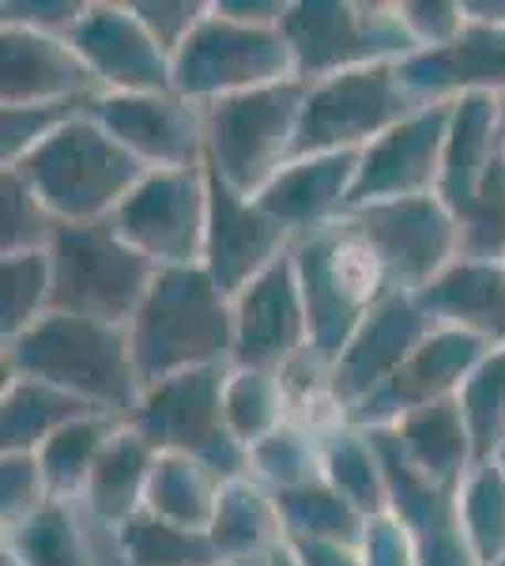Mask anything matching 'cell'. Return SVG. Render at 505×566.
Listing matches in <instances>:
<instances>
[{
    "label": "cell",
    "instance_id": "obj_1",
    "mask_svg": "<svg viewBox=\"0 0 505 566\" xmlns=\"http://www.w3.org/2000/svg\"><path fill=\"white\" fill-rule=\"evenodd\" d=\"M144 389L204 367H234V303L200 264L159 269L128 325Z\"/></svg>",
    "mask_w": 505,
    "mask_h": 566
},
{
    "label": "cell",
    "instance_id": "obj_2",
    "mask_svg": "<svg viewBox=\"0 0 505 566\" xmlns=\"http://www.w3.org/2000/svg\"><path fill=\"white\" fill-rule=\"evenodd\" d=\"M4 378L45 381L117 419L133 416L144 397L128 328L69 314H45L20 340L4 344Z\"/></svg>",
    "mask_w": 505,
    "mask_h": 566
},
{
    "label": "cell",
    "instance_id": "obj_3",
    "mask_svg": "<svg viewBox=\"0 0 505 566\" xmlns=\"http://www.w3.org/2000/svg\"><path fill=\"white\" fill-rule=\"evenodd\" d=\"M15 170L57 223H103L148 178V167L91 114L69 122Z\"/></svg>",
    "mask_w": 505,
    "mask_h": 566
},
{
    "label": "cell",
    "instance_id": "obj_4",
    "mask_svg": "<svg viewBox=\"0 0 505 566\" xmlns=\"http://www.w3.org/2000/svg\"><path fill=\"white\" fill-rule=\"evenodd\" d=\"M291 258H295L302 303L309 317V355L325 370H333L366 314L392 287L366 242L344 219L302 234Z\"/></svg>",
    "mask_w": 505,
    "mask_h": 566
},
{
    "label": "cell",
    "instance_id": "obj_5",
    "mask_svg": "<svg viewBox=\"0 0 505 566\" xmlns=\"http://www.w3.org/2000/svg\"><path fill=\"white\" fill-rule=\"evenodd\" d=\"M53 258V314L87 317L128 328L136 310L148 298L159 264L133 250L117 227L61 223L50 242Z\"/></svg>",
    "mask_w": 505,
    "mask_h": 566
},
{
    "label": "cell",
    "instance_id": "obj_6",
    "mask_svg": "<svg viewBox=\"0 0 505 566\" xmlns=\"http://www.w3.org/2000/svg\"><path fill=\"white\" fill-rule=\"evenodd\" d=\"M306 95L309 84L287 80V84L245 91V95H231L204 106V163L234 193L256 200L291 163Z\"/></svg>",
    "mask_w": 505,
    "mask_h": 566
},
{
    "label": "cell",
    "instance_id": "obj_7",
    "mask_svg": "<svg viewBox=\"0 0 505 566\" xmlns=\"http://www.w3.org/2000/svg\"><path fill=\"white\" fill-rule=\"evenodd\" d=\"M283 39L295 57V80L320 84L344 72L400 65L419 53L397 4H351V0H298L283 15Z\"/></svg>",
    "mask_w": 505,
    "mask_h": 566
},
{
    "label": "cell",
    "instance_id": "obj_8",
    "mask_svg": "<svg viewBox=\"0 0 505 566\" xmlns=\"http://www.w3.org/2000/svg\"><path fill=\"white\" fill-rule=\"evenodd\" d=\"M231 367H204L144 389L136 412L125 419L155 453H181L200 461L223 483L250 476V446L227 427L223 392Z\"/></svg>",
    "mask_w": 505,
    "mask_h": 566
},
{
    "label": "cell",
    "instance_id": "obj_9",
    "mask_svg": "<svg viewBox=\"0 0 505 566\" xmlns=\"http://www.w3.org/2000/svg\"><path fill=\"white\" fill-rule=\"evenodd\" d=\"M295 80V57L280 27H245L215 8L173 53V95L197 106Z\"/></svg>",
    "mask_w": 505,
    "mask_h": 566
},
{
    "label": "cell",
    "instance_id": "obj_10",
    "mask_svg": "<svg viewBox=\"0 0 505 566\" xmlns=\"http://www.w3.org/2000/svg\"><path fill=\"white\" fill-rule=\"evenodd\" d=\"M422 103L400 80L397 65H374L309 84L291 163L328 151H366L408 122Z\"/></svg>",
    "mask_w": 505,
    "mask_h": 566
},
{
    "label": "cell",
    "instance_id": "obj_11",
    "mask_svg": "<svg viewBox=\"0 0 505 566\" xmlns=\"http://www.w3.org/2000/svg\"><path fill=\"white\" fill-rule=\"evenodd\" d=\"M344 223L366 242L392 291L415 295L461 258V227L438 193L355 208Z\"/></svg>",
    "mask_w": 505,
    "mask_h": 566
},
{
    "label": "cell",
    "instance_id": "obj_12",
    "mask_svg": "<svg viewBox=\"0 0 505 566\" xmlns=\"http://www.w3.org/2000/svg\"><path fill=\"white\" fill-rule=\"evenodd\" d=\"M117 234L159 269H192L204 261L208 175L197 170H148V178L109 216Z\"/></svg>",
    "mask_w": 505,
    "mask_h": 566
},
{
    "label": "cell",
    "instance_id": "obj_13",
    "mask_svg": "<svg viewBox=\"0 0 505 566\" xmlns=\"http://www.w3.org/2000/svg\"><path fill=\"white\" fill-rule=\"evenodd\" d=\"M494 348L475 333L464 328L438 325L427 340L411 352V359L392 374L389 381L370 392L351 416H344L339 423L362 427V431H381V427H397L403 416L430 408L438 400H456V392L464 389V381L472 378L475 367L491 355Z\"/></svg>",
    "mask_w": 505,
    "mask_h": 566
},
{
    "label": "cell",
    "instance_id": "obj_14",
    "mask_svg": "<svg viewBox=\"0 0 505 566\" xmlns=\"http://www.w3.org/2000/svg\"><path fill=\"white\" fill-rule=\"evenodd\" d=\"M204 175H208V239H204V261H200V269L234 303L256 276H264L275 261L287 258L298 239L280 219L264 212L256 200L234 193L208 163H204Z\"/></svg>",
    "mask_w": 505,
    "mask_h": 566
},
{
    "label": "cell",
    "instance_id": "obj_15",
    "mask_svg": "<svg viewBox=\"0 0 505 566\" xmlns=\"http://www.w3.org/2000/svg\"><path fill=\"white\" fill-rule=\"evenodd\" d=\"M434 328L438 325L411 291H389L328 370V405L336 408V416H351L370 392H378Z\"/></svg>",
    "mask_w": 505,
    "mask_h": 566
},
{
    "label": "cell",
    "instance_id": "obj_16",
    "mask_svg": "<svg viewBox=\"0 0 505 566\" xmlns=\"http://www.w3.org/2000/svg\"><path fill=\"white\" fill-rule=\"evenodd\" d=\"M72 50L91 69L103 95H167L173 91V57L151 39L133 4H87L69 34Z\"/></svg>",
    "mask_w": 505,
    "mask_h": 566
},
{
    "label": "cell",
    "instance_id": "obj_17",
    "mask_svg": "<svg viewBox=\"0 0 505 566\" xmlns=\"http://www.w3.org/2000/svg\"><path fill=\"white\" fill-rule=\"evenodd\" d=\"M456 103L422 106L397 129H389L381 140H374L358 163V181L351 193V208L381 205V200H408L438 193L449 144V125H453Z\"/></svg>",
    "mask_w": 505,
    "mask_h": 566
},
{
    "label": "cell",
    "instance_id": "obj_18",
    "mask_svg": "<svg viewBox=\"0 0 505 566\" xmlns=\"http://www.w3.org/2000/svg\"><path fill=\"white\" fill-rule=\"evenodd\" d=\"M103 129L148 170H197L208 155L204 109L173 95H98L91 106Z\"/></svg>",
    "mask_w": 505,
    "mask_h": 566
},
{
    "label": "cell",
    "instance_id": "obj_19",
    "mask_svg": "<svg viewBox=\"0 0 505 566\" xmlns=\"http://www.w3.org/2000/svg\"><path fill=\"white\" fill-rule=\"evenodd\" d=\"M309 352L295 258H280L234 298V367L283 374Z\"/></svg>",
    "mask_w": 505,
    "mask_h": 566
},
{
    "label": "cell",
    "instance_id": "obj_20",
    "mask_svg": "<svg viewBox=\"0 0 505 566\" xmlns=\"http://www.w3.org/2000/svg\"><path fill=\"white\" fill-rule=\"evenodd\" d=\"M374 446L385 464V483H389V514L411 536L419 566H480L472 555V544L461 525V499L456 491H445L427 476H419L400 453L397 438L389 427L370 431Z\"/></svg>",
    "mask_w": 505,
    "mask_h": 566
},
{
    "label": "cell",
    "instance_id": "obj_21",
    "mask_svg": "<svg viewBox=\"0 0 505 566\" xmlns=\"http://www.w3.org/2000/svg\"><path fill=\"white\" fill-rule=\"evenodd\" d=\"M400 80L422 106L456 103L467 95H505V20L467 15L449 45L419 50L400 61Z\"/></svg>",
    "mask_w": 505,
    "mask_h": 566
},
{
    "label": "cell",
    "instance_id": "obj_22",
    "mask_svg": "<svg viewBox=\"0 0 505 566\" xmlns=\"http://www.w3.org/2000/svg\"><path fill=\"white\" fill-rule=\"evenodd\" d=\"M87 95H103V91L69 39L20 31V27L0 31V103L4 109L69 103V98Z\"/></svg>",
    "mask_w": 505,
    "mask_h": 566
},
{
    "label": "cell",
    "instance_id": "obj_23",
    "mask_svg": "<svg viewBox=\"0 0 505 566\" xmlns=\"http://www.w3.org/2000/svg\"><path fill=\"white\" fill-rule=\"evenodd\" d=\"M358 163H362V151H328L295 159L269 181L256 205L298 239L320 231V227H333L351 208Z\"/></svg>",
    "mask_w": 505,
    "mask_h": 566
},
{
    "label": "cell",
    "instance_id": "obj_24",
    "mask_svg": "<svg viewBox=\"0 0 505 566\" xmlns=\"http://www.w3.org/2000/svg\"><path fill=\"white\" fill-rule=\"evenodd\" d=\"M415 303L434 325L464 328L491 348H505V264L456 258L442 276L415 291Z\"/></svg>",
    "mask_w": 505,
    "mask_h": 566
},
{
    "label": "cell",
    "instance_id": "obj_25",
    "mask_svg": "<svg viewBox=\"0 0 505 566\" xmlns=\"http://www.w3.org/2000/svg\"><path fill=\"white\" fill-rule=\"evenodd\" d=\"M502 103L494 95H467L456 98L453 125H449L442 181H438V197L453 212V219L464 216L472 205L475 189L491 170L494 155L502 151Z\"/></svg>",
    "mask_w": 505,
    "mask_h": 566
},
{
    "label": "cell",
    "instance_id": "obj_26",
    "mask_svg": "<svg viewBox=\"0 0 505 566\" xmlns=\"http://www.w3.org/2000/svg\"><path fill=\"white\" fill-rule=\"evenodd\" d=\"M389 431L419 476L461 495L464 480L475 469V450L456 400H438L430 408H419V412L403 416Z\"/></svg>",
    "mask_w": 505,
    "mask_h": 566
},
{
    "label": "cell",
    "instance_id": "obj_27",
    "mask_svg": "<svg viewBox=\"0 0 505 566\" xmlns=\"http://www.w3.org/2000/svg\"><path fill=\"white\" fill-rule=\"evenodd\" d=\"M155 458H159V453H155L133 427L128 423L117 427V434L103 446L95 469H91V480L84 491L87 514L95 517V522H103L106 528H122L125 522H133L136 514H144Z\"/></svg>",
    "mask_w": 505,
    "mask_h": 566
},
{
    "label": "cell",
    "instance_id": "obj_28",
    "mask_svg": "<svg viewBox=\"0 0 505 566\" xmlns=\"http://www.w3.org/2000/svg\"><path fill=\"white\" fill-rule=\"evenodd\" d=\"M98 408L34 378H4L0 392V453H39L53 434Z\"/></svg>",
    "mask_w": 505,
    "mask_h": 566
},
{
    "label": "cell",
    "instance_id": "obj_29",
    "mask_svg": "<svg viewBox=\"0 0 505 566\" xmlns=\"http://www.w3.org/2000/svg\"><path fill=\"white\" fill-rule=\"evenodd\" d=\"M208 536L223 552L227 566H264V559L283 544L272 491L261 488L253 476L227 483Z\"/></svg>",
    "mask_w": 505,
    "mask_h": 566
},
{
    "label": "cell",
    "instance_id": "obj_30",
    "mask_svg": "<svg viewBox=\"0 0 505 566\" xmlns=\"http://www.w3.org/2000/svg\"><path fill=\"white\" fill-rule=\"evenodd\" d=\"M223 488L227 483L215 472H208L200 461L181 458V453H159L151 469L144 510L151 517H159V522L208 533L211 522H215Z\"/></svg>",
    "mask_w": 505,
    "mask_h": 566
},
{
    "label": "cell",
    "instance_id": "obj_31",
    "mask_svg": "<svg viewBox=\"0 0 505 566\" xmlns=\"http://www.w3.org/2000/svg\"><path fill=\"white\" fill-rule=\"evenodd\" d=\"M275 514L283 525V541H309V544H336V547H362L370 517L347 502L328 480L306 483L295 491H280Z\"/></svg>",
    "mask_w": 505,
    "mask_h": 566
},
{
    "label": "cell",
    "instance_id": "obj_32",
    "mask_svg": "<svg viewBox=\"0 0 505 566\" xmlns=\"http://www.w3.org/2000/svg\"><path fill=\"white\" fill-rule=\"evenodd\" d=\"M320 461H325V480L366 517L389 514V483H385V464L370 431L333 423L328 431H320Z\"/></svg>",
    "mask_w": 505,
    "mask_h": 566
},
{
    "label": "cell",
    "instance_id": "obj_33",
    "mask_svg": "<svg viewBox=\"0 0 505 566\" xmlns=\"http://www.w3.org/2000/svg\"><path fill=\"white\" fill-rule=\"evenodd\" d=\"M4 555L15 566H98L72 502H45L23 525L4 528Z\"/></svg>",
    "mask_w": 505,
    "mask_h": 566
},
{
    "label": "cell",
    "instance_id": "obj_34",
    "mask_svg": "<svg viewBox=\"0 0 505 566\" xmlns=\"http://www.w3.org/2000/svg\"><path fill=\"white\" fill-rule=\"evenodd\" d=\"M122 423L125 419L95 412V416H84V419H76V423H69L64 431H57L50 442L42 446L39 464H42V476H45V483H50L53 499L57 502L84 499L91 469H95L103 446L117 434V427Z\"/></svg>",
    "mask_w": 505,
    "mask_h": 566
},
{
    "label": "cell",
    "instance_id": "obj_35",
    "mask_svg": "<svg viewBox=\"0 0 505 566\" xmlns=\"http://www.w3.org/2000/svg\"><path fill=\"white\" fill-rule=\"evenodd\" d=\"M117 547L128 566H227L208 533L159 522L148 510L117 528Z\"/></svg>",
    "mask_w": 505,
    "mask_h": 566
},
{
    "label": "cell",
    "instance_id": "obj_36",
    "mask_svg": "<svg viewBox=\"0 0 505 566\" xmlns=\"http://www.w3.org/2000/svg\"><path fill=\"white\" fill-rule=\"evenodd\" d=\"M45 314H53V258L50 250L12 253L0 261V336L20 340Z\"/></svg>",
    "mask_w": 505,
    "mask_h": 566
},
{
    "label": "cell",
    "instance_id": "obj_37",
    "mask_svg": "<svg viewBox=\"0 0 505 566\" xmlns=\"http://www.w3.org/2000/svg\"><path fill=\"white\" fill-rule=\"evenodd\" d=\"M223 412L231 434L253 450L256 442H264L272 431H280L287 423V386H283V374L231 367L223 392Z\"/></svg>",
    "mask_w": 505,
    "mask_h": 566
},
{
    "label": "cell",
    "instance_id": "obj_38",
    "mask_svg": "<svg viewBox=\"0 0 505 566\" xmlns=\"http://www.w3.org/2000/svg\"><path fill=\"white\" fill-rule=\"evenodd\" d=\"M250 476L261 488H269L272 495L325 480L320 431H306L295 419H287L280 431H272L264 442H256L250 450Z\"/></svg>",
    "mask_w": 505,
    "mask_h": 566
},
{
    "label": "cell",
    "instance_id": "obj_39",
    "mask_svg": "<svg viewBox=\"0 0 505 566\" xmlns=\"http://www.w3.org/2000/svg\"><path fill=\"white\" fill-rule=\"evenodd\" d=\"M456 405L472 434L475 464L498 461L505 453V348H494L475 367L464 389L456 392Z\"/></svg>",
    "mask_w": 505,
    "mask_h": 566
},
{
    "label": "cell",
    "instance_id": "obj_40",
    "mask_svg": "<svg viewBox=\"0 0 505 566\" xmlns=\"http://www.w3.org/2000/svg\"><path fill=\"white\" fill-rule=\"evenodd\" d=\"M461 525L480 566L505 559V464H475L461 488Z\"/></svg>",
    "mask_w": 505,
    "mask_h": 566
},
{
    "label": "cell",
    "instance_id": "obj_41",
    "mask_svg": "<svg viewBox=\"0 0 505 566\" xmlns=\"http://www.w3.org/2000/svg\"><path fill=\"white\" fill-rule=\"evenodd\" d=\"M57 227L61 223L39 200L31 181L15 167H4V175H0V258L50 250Z\"/></svg>",
    "mask_w": 505,
    "mask_h": 566
},
{
    "label": "cell",
    "instance_id": "obj_42",
    "mask_svg": "<svg viewBox=\"0 0 505 566\" xmlns=\"http://www.w3.org/2000/svg\"><path fill=\"white\" fill-rule=\"evenodd\" d=\"M461 227V258L505 264V144L494 155L491 170L475 189L472 205L456 219Z\"/></svg>",
    "mask_w": 505,
    "mask_h": 566
},
{
    "label": "cell",
    "instance_id": "obj_43",
    "mask_svg": "<svg viewBox=\"0 0 505 566\" xmlns=\"http://www.w3.org/2000/svg\"><path fill=\"white\" fill-rule=\"evenodd\" d=\"M98 95L69 98V103H45V106H12L0 114V159L4 167H20L34 148H42L50 136H57L64 125L91 114Z\"/></svg>",
    "mask_w": 505,
    "mask_h": 566
},
{
    "label": "cell",
    "instance_id": "obj_44",
    "mask_svg": "<svg viewBox=\"0 0 505 566\" xmlns=\"http://www.w3.org/2000/svg\"><path fill=\"white\" fill-rule=\"evenodd\" d=\"M45 502H53V495L42 476L39 453H4L0 458V517H4V528L23 525Z\"/></svg>",
    "mask_w": 505,
    "mask_h": 566
},
{
    "label": "cell",
    "instance_id": "obj_45",
    "mask_svg": "<svg viewBox=\"0 0 505 566\" xmlns=\"http://www.w3.org/2000/svg\"><path fill=\"white\" fill-rule=\"evenodd\" d=\"M208 8L211 4H200V0H136L133 12L151 31V39L173 57L189 42V34L204 23Z\"/></svg>",
    "mask_w": 505,
    "mask_h": 566
},
{
    "label": "cell",
    "instance_id": "obj_46",
    "mask_svg": "<svg viewBox=\"0 0 505 566\" xmlns=\"http://www.w3.org/2000/svg\"><path fill=\"white\" fill-rule=\"evenodd\" d=\"M397 12L419 50L449 45L467 23V8L449 4V0H411V4H397Z\"/></svg>",
    "mask_w": 505,
    "mask_h": 566
},
{
    "label": "cell",
    "instance_id": "obj_47",
    "mask_svg": "<svg viewBox=\"0 0 505 566\" xmlns=\"http://www.w3.org/2000/svg\"><path fill=\"white\" fill-rule=\"evenodd\" d=\"M84 12L87 4H80V0H4L0 4L4 27L53 34V39H69L76 31V23L84 20Z\"/></svg>",
    "mask_w": 505,
    "mask_h": 566
},
{
    "label": "cell",
    "instance_id": "obj_48",
    "mask_svg": "<svg viewBox=\"0 0 505 566\" xmlns=\"http://www.w3.org/2000/svg\"><path fill=\"white\" fill-rule=\"evenodd\" d=\"M358 555H362L366 566H419L415 547H411V536L403 533V525L392 514L370 517Z\"/></svg>",
    "mask_w": 505,
    "mask_h": 566
},
{
    "label": "cell",
    "instance_id": "obj_49",
    "mask_svg": "<svg viewBox=\"0 0 505 566\" xmlns=\"http://www.w3.org/2000/svg\"><path fill=\"white\" fill-rule=\"evenodd\" d=\"M211 8L245 27H283V15H287L291 4H280V0H215Z\"/></svg>",
    "mask_w": 505,
    "mask_h": 566
},
{
    "label": "cell",
    "instance_id": "obj_50",
    "mask_svg": "<svg viewBox=\"0 0 505 566\" xmlns=\"http://www.w3.org/2000/svg\"><path fill=\"white\" fill-rule=\"evenodd\" d=\"M291 547L298 566H366L358 547H336V544H309V541H283Z\"/></svg>",
    "mask_w": 505,
    "mask_h": 566
},
{
    "label": "cell",
    "instance_id": "obj_51",
    "mask_svg": "<svg viewBox=\"0 0 505 566\" xmlns=\"http://www.w3.org/2000/svg\"><path fill=\"white\" fill-rule=\"evenodd\" d=\"M264 566H298V563H295V555H291V547H287V544H280V547H275V552L269 555V559H264Z\"/></svg>",
    "mask_w": 505,
    "mask_h": 566
},
{
    "label": "cell",
    "instance_id": "obj_52",
    "mask_svg": "<svg viewBox=\"0 0 505 566\" xmlns=\"http://www.w3.org/2000/svg\"><path fill=\"white\" fill-rule=\"evenodd\" d=\"M498 103H502V136H505V95L498 98Z\"/></svg>",
    "mask_w": 505,
    "mask_h": 566
},
{
    "label": "cell",
    "instance_id": "obj_53",
    "mask_svg": "<svg viewBox=\"0 0 505 566\" xmlns=\"http://www.w3.org/2000/svg\"><path fill=\"white\" fill-rule=\"evenodd\" d=\"M4 566H15V563H12V559H8V555H4Z\"/></svg>",
    "mask_w": 505,
    "mask_h": 566
},
{
    "label": "cell",
    "instance_id": "obj_54",
    "mask_svg": "<svg viewBox=\"0 0 505 566\" xmlns=\"http://www.w3.org/2000/svg\"><path fill=\"white\" fill-rule=\"evenodd\" d=\"M494 566H505V559H498V563H494Z\"/></svg>",
    "mask_w": 505,
    "mask_h": 566
},
{
    "label": "cell",
    "instance_id": "obj_55",
    "mask_svg": "<svg viewBox=\"0 0 505 566\" xmlns=\"http://www.w3.org/2000/svg\"><path fill=\"white\" fill-rule=\"evenodd\" d=\"M498 461H502V464H505V453H502V458H498Z\"/></svg>",
    "mask_w": 505,
    "mask_h": 566
}]
</instances>
